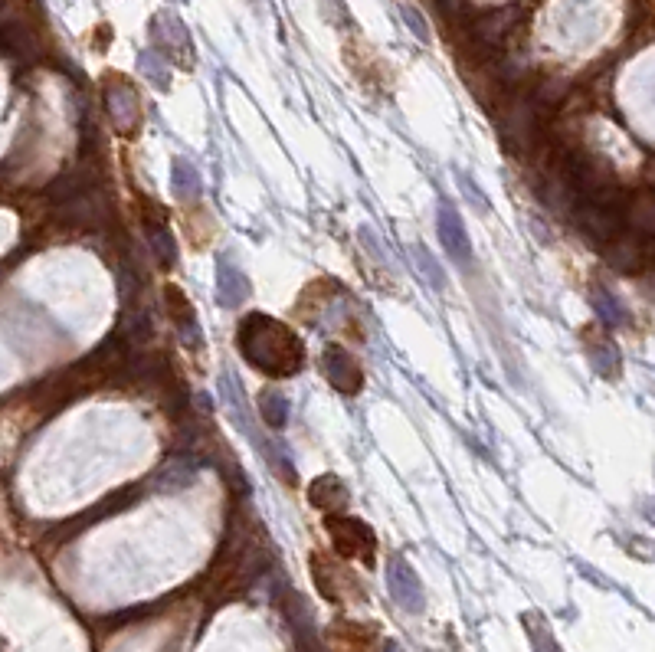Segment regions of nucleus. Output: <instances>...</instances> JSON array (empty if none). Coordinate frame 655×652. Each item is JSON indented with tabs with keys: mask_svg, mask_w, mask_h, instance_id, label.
<instances>
[{
	"mask_svg": "<svg viewBox=\"0 0 655 652\" xmlns=\"http://www.w3.org/2000/svg\"><path fill=\"white\" fill-rule=\"evenodd\" d=\"M240 354L269 377H292L305 364V345L289 325L276 322L269 315H246L240 325Z\"/></svg>",
	"mask_w": 655,
	"mask_h": 652,
	"instance_id": "1",
	"label": "nucleus"
},
{
	"mask_svg": "<svg viewBox=\"0 0 655 652\" xmlns=\"http://www.w3.org/2000/svg\"><path fill=\"white\" fill-rule=\"evenodd\" d=\"M331 541H335V551L341 557H361L364 564H374V531L364 525L361 518H351V515H331L325 521Z\"/></svg>",
	"mask_w": 655,
	"mask_h": 652,
	"instance_id": "2",
	"label": "nucleus"
},
{
	"mask_svg": "<svg viewBox=\"0 0 655 652\" xmlns=\"http://www.w3.org/2000/svg\"><path fill=\"white\" fill-rule=\"evenodd\" d=\"M200 466H204V459L194 456V453H174V456H168L158 469L151 472V485H154V492L174 495V492L190 489V485L197 482Z\"/></svg>",
	"mask_w": 655,
	"mask_h": 652,
	"instance_id": "3",
	"label": "nucleus"
},
{
	"mask_svg": "<svg viewBox=\"0 0 655 652\" xmlns=\"http://www.w3.org/2000/svg\"><path fill=\"white\" fill-rule=\"evenodd\" d=\"M387 587H390V597L397 600L407 613H420L423 610L420 577L413 574V567L407 564V557H400V554L390 557V564H387Z\"/></svg>",
	"mask_w": 655,
	"mask_h": 652,
	"instance_id": "4",
	"label": "nucleus"
},
{
	"mask_svg": "<svg viewBox=\"0 0 655 652\" xmlns=\"http://www.w3.org/2000/svg\"><path fill=\"white\" fill-rule=\"evenodd\" d=\"M105 213H109V200L99 194V187L89 194H82L76 200H66V204L56 207V220L63 223V227H102L105 223Z\"/></svg>",
	"mask_w": 655,
	"mask_h": 652,
	"instance_id": "5",
	"label": "nucleus"
},
{
	"mask_svg": "<svg viewBox=\"0 0 655 652\" xmlns=\"http://www.w3.org/2000/svg\"><path fill=\"white\" fill-rule=\"evenodd\" d=\"M577 223H580L583 233L593 236V240L610 243L613 236L623 233L626 213L619 210L616 204H580L577 207Z\"/></svg>",
	"mask_w": 655,
	"mask_h": 652,
	"instance_id": "6",
	"label": "nucleus"
},
{
	"mask_svg": "<svg viewBox=\"0 0 655 652\" xmlns=\"http://www.w3.org/2000/svg\"><path fill=\"white\" fill-rule=\"evenodd\" d=\"M321 364H325V377L331 381V387L341 390V394H348L354 397L357 390H361L364 384V374H361V364H357L348 351H344L341 345H328L325 348V358H321Z\"/></svg>",
	"mask_w": 655,
	"mask_h": 652,
	"instance_id": "7",
	"label": "nucleus"
},
{
	"mask_svg": "<svg viewBox=\"0 0 655 652\" xmlns=\"http://www.w3.org/2000/svg\"><path fill=\"white\" fill-rule=\"evenodd\" d=\"M105 112H109L115 132H135L138 128V96L135 89L125 86V82H112L109 89H105Z\"/></svg>",
	"mask_w": 655,
	"mask_h": 652,
	"instance_id": "8",
	"label": "nucleus"
},
{
	"mask_svg": "<svg viewBox=\"0 0 655 652\" xmlns=\"http://www.w3.org/2000/svg\"><path fill=\"white\" fill-rule=\"evenodd\" d=\"M151 37L154 43H158V50L164 56H177V59H190V33L181 20H177L174 14H154L151 20Z\"/></svg>",
	"mask_w": 655,
	"mask_h": 652,
	"instance_id": "9",
	"label": "nucleus"
},
{
	"mask_svg": "<svg viewBox=\"0 0 655 652\" xmlns=\"http://www.w3.org/2000/svg\"><path fill=\"white\" fill-rule=\"evenodd\" d=\"M439 240H443L446 253L456 259L459 266H466L472 259V243H469V233L462 227L459 213L452 210L449 204H439Z\"/></svg>",
	"mask_w": 655,
	"mask_h": 652,
	"instance_id": "10",
	"label": "nucleus"
},
{
	"mask_svg": "<svg viewBox=\"0 0 655 652\" xmlns=\"http://www.w3.org/2000/svg\"><path fill=\"white\" fill-rule=\"evenodd\" d=\"M164 302H168V312H171V318H174L177 335H181L184 345H187V348H200V341H204V335H200L197 315H194V308H190L187 295H184L181 289L168 286V289H164Z\"/></svg>",
	"mask_w": 655,
	"mask_h": 652,
	"instance_id": "11",
	"label": "nucleus"
},
{
	"mask_svg": "<svg viewBox=\"0 0 655 652\" xmlns=\"http://www.w3.org/2000/svg\"><path fill=\"white\" fill-rule=\"evenodd\" d=\"M606 263L619 272H639L642 263H646V250H642L639 233H619L606 243Z\"/></svg>",
	"mask_w": 655,
	"mask_h": 652,
	"instance_id": "12",
	"label": "nucleus"
},
{
	"mask_svg": "<svg viewBox=\"0 0 655 652\" xmlns=\"http://www.w3.org/2000/svg\"><path fill=\"white\" fill-rule=\"evenodd\" d=\"M217 299L223 308H236L249 299V279L240 266H233L230 259H220L217 263Z\"/></svg>",
	"mask_w": 655,
	"mask_h": 652,
	"instance_id": "13",
	"label": "nucleus"
},
{
	"mask_svg": "<svg viewBox=\"0 0 655 652\" xmlns=\"http://www.w3.org/2000/svg\"><path fill=\"white\" fill-rule=\"evenodd\" d=\"M308 499H312L315 508L328 515H341L344 508H348V489H344V482L338 476H321L312 482V489H308Z\"/></svg>",
	"mask_w": 655,
	"mask_h": 652,
	"instance_id": "14",
	"label": "nucleus"
},
{
	"mask_svg": "<svg viewBox=\"0 0 655 652\" xmlns=\"http://www.w3.org/2000/svg\"><path fill=\"white\" fill-rule=\"evenodd\" d=\"M115 331L128 341V345H148L154 338V318L148 308H125L122 322H118Z\"/></svg>",
	"mask_w": 655,
	"mask_h": 652,
	"instance_id": "15",
	"label": "nucleus"
},
{
	"mask_svg": "<svg viewBox=\"0 0 655 652\" xmlns=\"http://www.w3.org/2000/svg\"><path fill=\"white\" fill-rule=\"evenodd\" d=\"M515 20H518V7H505V10H498V14H488L475 23V37L485 46H498L508 37V30L515 27Z\"/></svg>",
	"mask_w": 655,
	"mask_h": 652,
	"instance_id": "16",
	"label": "nucleus"
},
{
	"mask_svg": "<svg viewBox=\"0 0 655 652\" xmlns=\"http://www.w3.org/2000/svg\"><path fill=\"white\" fill-rule=\"evenodd\" d=\"M626 223L639 236H655V191L636 194L633 200H629Z\"/></svg>",
	"mask_w": 655,
	"mask_h": 652,
	"instance_id": "17",
	"label": "nucleus"
},
{
	"mask_svg": "<svg viewBox=\"0 0 655 652\" xmlns=\"http://www.w3.org/2000/svg\"><path fill=\"white\" fill-rule=\"evenodd\" d=\"M171 191L177 200H194L200 194V174L187 158H174L171 168Z\"/></svg>",
	"mask_w": 655,
	"mask_h": 652,
	"instance_id": "18",
	"label": "nucleus"
},
{
	"mask_svg": "<svg viewBox=\"0 0 655 652\" xmlns=\"http://www.w3.org/2000/svg\"><path fill=\"white\" fill-rule=\"evenodd\" d=\"M4 50H7V56L23 59V63L37 59V43H33V40L27 37V30H20L14 20L4 23Z\"/></svg>",
	"mask_w": 655,
	"mask_h": 652,
	"instance_id": "19",
	"label": "nucleus"
},
{
	"mask_svg": "<svg viewBox=\"0 0 655 652\" xmlns=\"http://www.w3.org/2000/svg\"><path fill=\"white\" fill-rule=\"evenodd\" d=\"M259 417L266 420L272 430H282L285 423H289V400L276 390H266V394L259 397Z\"/></svg>",
	"mask_w": 655,
	"mask_h": 652,
	"instance_id": "20",
	"label": "nucleus"
},
{
	"mask_svg": "<svg viewBox=\"0 0 655 652\" xmlns=\"http://www.w3.org/2000/svg\"><path fill=\"white\" fill-rule=\"evenodd\" d=\"M138 66H141V73L148 76V82H154V86H161V89H168V82H171V69H168V56H164L161 50H145L138 59Z\"/></svg>",
	"mask_w": 655,
	"mask_h": 652,
	"instance_id": "21",
	"label": "nucleus"
},
{
	"mask_svg": "<svg viewBox=\"0 0 655 652\" xmlns=\"http://www.w3.org/2000/svg\"><path fill=\"white\" fill-rule=\"evenodd\" d=\"M593 308H597V315L603 318V325H610V328L626 325V312L606 289H593Z\"/></svg>",
	"mask_w": 655,
	"mask_h": 652,
	"instance_id": "22",
	"label": "nucleus"
},
{
	"mask_svg": "<svg viewBox=\"0 0 655 652\" xmlns=\"http://www.w3.org/2000/svg\"><path fill=\"white\" fill-rule=\"evenodd\" d=\"M524 630H528V636H531L534 652H561L557 639H554L551 630H547V626L541 623L538 613H528V616H524Z\"/></svg>",
	"mask_w": 655,
	"mask_h": 652,
	"instance_id": "23",
	"label": "nucleus"
},
{
	"mask_svg": "<svg viewBox=\"0 0 655 652\" xmlns=\"http://www.w3.org/2000/svg\"><path fill=\"white\" fill-rule=\"evenodd\" d=\"M590 358H593V367L603 374V377H616L619 374V354L613 348V341H597V345H590Z\"/></svg>",
	"mask_w": 655,
	"mask_h": 652,
	"instance_id": "24",
	"label": "nucleus"
},
{
	"mask_svg": "<svg viewBox=\"0 0 655 652\" xmlns=\"http://www.w3.org/2000/svg\"><path fill=\"white\" fill-rule=\"evenodd\" d=\"M148 233H151V250H154V256H158V263H161V266H174V259H177L174 236L164 230V227H154V230H148Z\"/></svg>",
	"mask_w": 655,
	"mask_h": 652,
	"instance_id": "25",
	"label": "nucleus"
},
{
	"mask_svg": "<svg viewBox=\"0 0 655 652\" xmlns=\"http://www.w3.org/2000/svg\"><path fill=\"white\" fill-rule=\"evenodd\" d=\"M413 259H416V266L423 269V276H426V282H430L433 289L443 286V269H439V263L430 256V250H426V246H416V250H413Z\"/></svg>",
	"mask_w": 655,
	"mask_h": 652,
	"instance_id": "26",
	"label": "nucleus"
},
{
	"mask_svg": "<svg viewBox=\"0 0 655 652\" xmlns=\"http://www.w3.org/2000/svg\"><path fill=\"white\" fill-rule=\"evenodd\" d=\"M400 14H403V20H407V27L413 30V37L420 40V43H430V27H426V20L416 14V7H400Z\"/></svg>",
	"mask_w": 655,
	"mask_h": 652,
	"instance_id": "27",
	"label": "nucleus"
},
{
	"mask_svg": "<svg viewBox=\"0 0 655 652\" xmlns=\"http://www.w3.org/2000/svg\"><path fill=\"white\" fill-rule=\"evenodd\" d=\"M459 187H462V191H466V197H472V204H475V207H479V210H488V204H485V194H482L479 187H475V184L469 181L466 174H459Z\"/></svg>",
	"mask_w": 655,
	"mask_h": 652,
	"instance_id": "28",
	"label": "nucleus"
},
{
	"mask_svg": "<svg viewBox=\"0 0 655 652\" xmlns=\"http://www.w3.org/2000/svg\"><path fill=\"white\" fill-rule=\"evenodd\" d=\"M380 652H407V649H403L400 643H384V649H380Z\"/></svg>",
	"mask_w": 655,
	"mask_h": 652,
	"instance_id": "29",
	"label": "nucleus"
}]
</instances>
